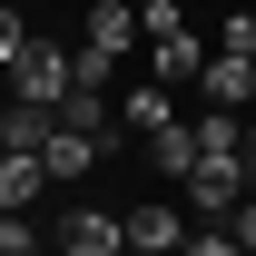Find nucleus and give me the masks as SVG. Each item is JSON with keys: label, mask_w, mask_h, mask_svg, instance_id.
Returning a JSON list of instances; mask_svg holds the SVG:
<instances>
[{"label": "nucleus", "mask_w": 256, "mask_h": 256, "mask_svg": "<svg viewBox=\"0 0 256 256\" xmlns=\"http://www.w3.org/2000/svg\"><path fill=\"white\" fill-rule=\"evenodd\" d=\"M60 256H128V217H108V207H69V217H60Z\"/></svg>", "instance_id": "2"}, {"label": "nucleus", "mask_w": 256, "mask_h": 256, "mask_svg": "<svg viewBox=\"0 0 256 256\" xmlns=\"http://www.w3.org/2000/svg\"><path fill=\"white\" fill-rule=\"evenodd\" d=\"M128 128H148V138H158V128H178V89H168V79L128 89Z\"/></svg>", "instance_id": "9"}, {"label": "nucleus", "mask_w": 256, "mask_h": 256, "mask_svg": "<svg viewBox=\"0 0 256 256\" xmlns=\"http://www.w3.org/2000/svg\"><path fill=\"white\" fill-rule=\"evenodd\" d=\"M148 60H158V79H168V89H188V79H207V60H217V50H197V40L178 30V40H158Z\"/></svg>", "instance_id": "8"}, {"label": "nucleus", "mask_w": 256, "mask_h": 256, "mask_svg": "<svg viewBox=\"0 0 256 256\" xmlns=\"http://www.w3.org/2000/svg\"><path fill=\"white\" fill-rule=\"evenodd\" d=\"M138 30H148V40H178L188 20H178V0H138Z\"/></svg>", "instance_id": "12"}, {"label": "nucleus", "mask_w": 256, "mask_h": 256, "mask_svg": "<svg viewBox=\"0 0 256 256\" xmlns=\"http://www.w3.org/2000/svg\"><path fill=\"white\" fill-rule=\"evenodd\" d=\"M60 128H69V138H98V148H108V98H98V89H69V98H60Z\"/></svg>", "instance_id": "10"}, {"label": "nucleus", "mask_w": 256, "mask_h": 256, "mask_svg": "<svg viewBox=\"0 0 256 256\" xmlns=\"http://www.w3.org/2000/svg\"><path fill=\"white\" fill-rule=\"evenodd\" d=\"M178 256H246V246H236L226 226H207V236H188V246H178Z\"/></svg>", "instance_id": "13"}, {"label": "nucleus", "mask_w": 256, "mask_h": 256, "mask_svg": "<svg viewBox=\"0 0 256 256\" xmlns=\"http://www.w3.org/2000/svg\"><path fill=\"white\" fill-rule=\"evenodd\" d=\"M89 158H108L98 138H69V128L50 138V178H60V188H69V178H89Z\"/></svg>", "instance_id": "11"}, {"label": "nucleus", "mask_w": 256, "mask_h": 256, "mask_svg": "<svg viewBox=\"0 0 256 256\" xmlns=\"http://www.w3.org/2000/svg\"><path fill=\"white\" fill-rule=\"evenodd\" d=\"M178 246H188L178 207H128V256H178Z\"/></svg>", "instance_id": "5"}, {"label": "nucleus", "mask_w": 256, "mask_h": 256, "mask_svg": "<svg viewBox=\"0 0 256 256\" xmlns=\"http://www.w3.org/2000/svg\"><path fill=\"white\" fill-rule=\"evenodd\" d=\"M50 138H60V108H40V98H10L0 108V148L10 158H50Z\"/></svg>", "instance_id": "3"}, {"label": "nucleus", "mask_w": 256, "mask_h": 256, "mask_svg": "<svg viewBox=\"0 0 256 256\" xmlns=\"http://www.w3.org/2000/svg\"><path fill=\"white\" fill-rule=\"evenodd\" d=\"M0 256H40V236H30V217H10V226H0Z\"/></svg>", "instance_id": "14"}, {"label": "nucleus", "mask_w": 256, "mask_h": 256, "mask_svg": "<svg viewBox=\"0 0 256 256\" xmlns=\"http://www.w3.org/2000/svg\"><path fill=\"white\" fill-rule=\"evenodd\" d=\"M50 188H60V178H50V158H0V207H10V217H20V207H40Z\"/></svg>", "instance_id": "6"}, {"label": "nucleus", "mask_w": 256, "mask_h": 256, "mask_svg": "<svg viewBox=\"0 0 256 256\" xmlns=\"http://www.w3.org/2000/svg\"><path fill=\"white\" fill-rule=\"evenodd\" d=\"M197 89H207V108H246V98H256V60H246V50H217Z\"/></svg>", "instance_id": "4"}, {"label": "nucleus", "mask_w": 256, "mask_h": 256, "mask_svg": "<svg viewBox=\"0 0 256 256\" xmlns=\"http://www.w3.org/2000/svg\"><path fill=\"white\" fill-rule=\"evenodd\" d=\"M226 236H236V246L256 256V197H246V207H236V217H226Z\"/></svg>", "instance_id": "15"}, {"label": "nucleus", "mask_w": 256, "mask_h": 256, "mask_svg": "<svg viewBox=\"0 0 256 256\" xmlns=\"http://www.w3.org/2000/svg\"><path fill=\"white\" fill-rule=\"evenodd\" d=\"M246 128H256V118H246Z\"/></svg>", "instance_id": "16"}, {"label": "nucleus", "mask_w": 256, "mask_h": 256, "mask_svg": "<svg viewBox=\"0 0 256 256\" xmlns=\"http://www.w3.org/2000/svg\"><path fill=\"white\" fill-rule=\"evenodd\" d=\"M148 158H158V168H168V178H178V188H188V168H197V158H207V138H197V128H188V118H178V128H158V138H148Z\"/></svg>", "instance_id": "7"}, {"label": "nucleus", "mask_w": 256, "mask_h": 256, "mask_svg": "<svg viewBox=\"0 0 256 256\" xmlns=\"http://www.w3.org/2000/svg\"><path fill=\"white\" fill-rule=\"evenodd\" d=\"M0 60H10V98L60 108V98L79 89V50H50V40H30L20 20H0Z\"/></svg>", "instance_id": "1"}]
</instances>
